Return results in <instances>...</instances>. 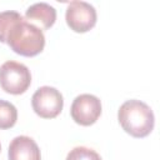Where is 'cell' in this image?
<instances>
[{"label": "cell", "mask_w": 160, "mask_h": 160, "mask_svg": "<svg viewBox=\"0 0 160 160\" xmlns=\"http://www.w3.org/2000/svg\"><path fill=\"white\" fill-rule=\"evenodd\" d=\"M70 114L76 124L82 126L92 125L101 115V102L95 95L81 94L74 99Z\"/></svg>", "instance_id": "8992f818"}, {"label": "cell", "mask_w": 160, "mask_h": 160, "mask_svg": "<svg viewBox=\"0 0 160 160\" xmlns=\"http://www.w3.org/2000/svg\"><path fill=\"white\" fill-rule=\"evenodd\" d=\"M25 18L40 24L44 29H49L56 20V10L48 2H35L28 8Z\"/></svg>", "instance_id": "ba28073f"}, {"label": "cell", "mask_w": 160, "mask_h": 160, "mask_svg": "<svg viewBox=\"0 0 160 160\" xmlns=\"http://www.w3.org/2000/svg\"><path fill=\"white\" fill-rule=\"evenodd\" d=\"M18 120L16 108L5 100H0V129H10Z\"/></svg>", "instance_id": "30bf717a"}, {"label": "cell", "mask_w": 160, "mask_h": 160, "mask_svg": "<svg viewBox=\"0 0 160 160\" xmlns=\"http://www.w3.org/2000/svg\"><path fill=\"white\" fill-rule=\"evenodd\" d=\"M31 105L34 111L40 118L52 119L61 112L64 99L58 89L51 86H41L34 92L31 98Z\"/></svg>", "instance_id": "277c9868"}, {"label": "cell", "mask_w": 160, "mask_h": 160, "mask_svg": "<svg viewBox=\"0 0 160 160\" xmlns=\"http://www.w3.org/2000/svg\"><path fill=\"white\" fill-rule=\"evenodd\" d=\"M66 160H101L100 155L89 148L85 146H76L66 156Z\"/></svg>", "instance_id": "8fae6325"}, {"label": "cell", "mask_w": 160, "mask_h": 160, "mask_svg": "<svg viewBox=\"0 0 160 160\" xmlns=\"http://www.w3.org/2000/svg\"><path fill=\"white\" fill-rule=\"evenodd\" d=\"M31 84V74L28 66L18 61H5L0 66V85L9 94L19 95Z\"/></svg>", "instance_id": "3957f363"}, {"label": "cell", "mask_w": 160, "mask_h": 160, "mask_svg": "<svg viewBox=\"0 0 160 160\" xmlns=\"http://www.w3.org/2000/svg\"><path fill=\"white\" fill-rule=\"evenodd\" d=\"M5 42L19 55L35 56L45 46V36L41 29L22 20L10 29Z\"/></svg>", "instance_id": "7a4b0ae2"}, {"label": "cell", "mask_w": 160, "mask_h": 160, "mask_svg": "<svg viewBox=\"0 0 160 160\" xmlns=\"http://www.w3.org/2000/svg\"><path fill=\"white\" fill-rule=\"evenodd\" d=\"M121 128L134 138H145L154 129V112L140 100L125 101L118 112Z\"/></svg>", "instance_id": "6da1fadb"}, {"label": "cell", "mask_w": 160, "mask_h": 160, "mask_svg": "<svg viewBox=\"0 0 160 160\" xmlns=\"http://www.w3.org/2000/svg\"><path fill=\"white\" fill-rule=\"evenodd\" d=\"M9 160H41L40 149L31 138L16 136L9 146Z\"/></svg>", "instance_id": "52a82bcc"}, {"label": "cell", "mask_w": 160, "mask_h": 160, "mask_svg": "<svg viewBox=\"0 0 160 160\" xmlns=\"http://www.w3.org/2000/svg\"><path fill=\"white\" fill-rule=\"evenodd\" d=\"M22 20H24V18L18 11L8 10V11L0 12V42H5L6 35L10 31V29L15 24H18Z\"/></svg>", "instance_id": "9c48e42d"}, {"label": "cell", "mask_w": 160, "mask_h": 160, "mask_svg": "<svg viewBox=\"0 0 160 160\" xmlns=\"http://www.w3.org/2000/svg\"><path fill=\"white\" fill-rule=\"evenodd\" d=\"M66 24L76 32H86L96 24V10L86 1H71L66 8Z\"/></svg>", "instance_id": "5b68a950"}, {"label": "cell", "mask_w": 160, "mask_h": 160, "mask_svg": "<svg viewBox=\"0 0 160 160\" xmlns=\"http://www.w3.org/2000/svg\"><path fill=\"white\" fill-rule=\"evenodd\" d=\"M0 150H1V146H0Z\"/></svg>", "instance_id": "7c38bea8"}]
</instances>
